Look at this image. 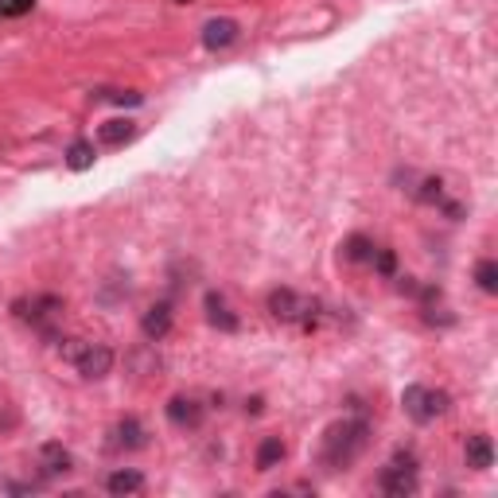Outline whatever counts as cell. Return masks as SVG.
Listing matches in <instances>:
<instances>
[{"mask_svg": "<svg viewBox=\"0 0 498 498\" xmlns=\"http://www.w3.org/2000/svg\"><path fill=\"white\" fill-rule=\"evenodd\" d=\"M93 160H98V152H93V145L90 140H75V145L67 148V164L75 172H86V168H93Z\"/></svg>", "mask_w": 498, "mask_h": 498, "instance_id": "obj_18", "label": "cell"}, {"mask_svg": "<svg viewBox=\"0 0 498 498\" xmlns=\"http://www.w3.org/2000/svg\"><path fill=\"white\" fill-rule=\"evenodd\" d=\"M63 359L75 366V370L82 378H90V382H98V378H105L113 370V351L105 347V342H82V339H70L63 342Z\"/></svg>", "mask_w": 498, "mask_h": 498, "instance_id": "obj_3", "label": "cell"}, {"mask_svg": "<svg viewBox=\"0 0 498 498\" xmlns=\"http://www.w3.org/2000/svg\"><path fill=\"white\" fill-rule=\"evenodd\" d=\"M98 98H110V102H117V105H137L140 102V93H133V90H110V93H98Z\"/></svg>", "mask_w": 498, "mask_h": 498, "instance_id": "obj_22", "label": "cell"}, {"mask_svg": "<svg viewBox=\"0 0 498 498\" xmlns=\"http://www.w3.org/2000/svg\"><path fill=\"white\" fill-rule=\"evenodd\" d=\"M145 424L137 417H125L121 424L113 429V448H125V452H137V448H145Z\"/></svg>", "mask_w": 498, "mask_h": 498, "instance_id": "obj_13", "label": "cell"}, {"mask_svg": "<svg viewBox=\"0 0 498 498\" xmlns=\"http://www.w3.org/2000/svg\"><path fill=\"white\" fill-rule=\"evenodd\" d=\"M464 459H467V467L471 471H487L494 464V444H491V436H467V444H464Z\"/></svg>", "mask_w": 498, "mask_h": 498, "instance_id": "obj_9", "label": "cell"}, {"mask_svg": "<svg viewBox=\"0 0 498 498\" xmlns=\"http://www.w3.org/2000/svg\"><path fill=\"white\" fill-rule=\"evenodd\" d=\"M12 312H16V319H23V324H31L40 335H55L51 324L63 319V300H58V296H31V300L12 304Z\"/></svg>", "mask_w": 498, "mask_h": 498, "instance_id": "obj_6", "label": "cell"}, {"mask_svg": "<svg viewBox=\"0 0 498 498\" xmlns=\"http://www.w3.org/2000/svg\"><path fill=\"white\" fill-rule=\"evenodd\" d=\"M378 487H382V494H394V498H405L417 491V459H413V452H397L389 459L382 476H378Z\"/></svg>", "mask_w": 498, "mask_h": 498, "instance_id": "obj_5", "label": "cell"}, {"mask_svg": "<svg viewBox=\"0 0 498 498\" xmlns=\"http://www.w3.org/2000/svg\"><path fill=\"white\" fill-rule=\"evenodd\" d=\"M269 316L277 324L300 327V331H319V324L327 319V304L316 296H304L296 289H272L269 292Z\"/></svg>", "mask_w": 498, "mask_h": 498, "instance_id": "obj_2", "label": "cell"}, {"mask_svg": "<svg viewBox=\"0 0 498 498\" xmlns=\"http://www.w3.org/2000/svg\"><path fill=\"white\" fill-rule=\"evenodd\" d=\"M401 405L417 424H429L436 417H444L448 405H452V397L444 394V389H432V386H409L405 394H401Z\"/></svg>", "mask_w": 498, "mask_h": 498, "instance_id": "obj_4", "label": "cell"}, {"mask_svg": "<svg viewBox=\"0 0 498 498\" xmlns=\"http://www.w3.org/2000/svg\"><path fill=\"white\" fill-rule=\"evenodd\" d=\"M31 8H35V0H0V16H23Z\"/></svg>", "mask_w": 498, "mask_h": 498, "instance_id": "obj_21", "label": "cell"}, {"mask_svg": "<svg viewBox=\"0 0 498 498\" xmlns=\"http://www.w3.org/2000/svg\"><path fill=\"white\" fill-rule=\"evenodd\" d=\"M40 459H43V471H47V476H67L70 464H75L63 444H43V448H40Z\"/></svg>", "mask_w": 498, "mask_h": 498, "instance_id": "obj_14", "label": "cell"}, {"mask_svg": "<svg viewBox=\"0 0 498 498\" xmlns=\"http://www.w3.org/2000/svg\"><path fill=\"white\" fill-rule=\"evenodd\" d=\"M168 421L175 429H199L203 424V405L195 397H172L168 401Z\"/></svg>", "mask_w": 498, "mask_h": 498, "instance_id": "obj_7", "label": "cell"}, {"mask_svg": "<svg viewBox=\"0 0 498 498\" xmlns=\"http://www.w3.org/2000/svg\"><path fill=\"white\" fill-rule=\"evenodd\" d=\"M20 424V409L8 397H0V432H12Z\"/></svg>", "mask_w": 498, "mask_h": 498, "instance_id": "obj_20", "label": "cell"}, {"mask_svg": "<svg viewBox=\"0 0 498 498\" xmlns=\"http://www.w3.org/2000/svg\"><path fill=\"white\" fill-rule=\"evenodd\" d=\"M207 319L218 331H238V316L230 312V304H227V296H222V292H207Z\"/></svg>", "mask_w": 498, "mask_h": 498, "instance_id": "obj_12", "label": "cell"}, {"mask_svg": "<svg viewBox=\"0 0 498 498\" xmlns=\"http://www.w3.org/2000/svg\"><path fill=\"white\" fill-rule=\"evenodd\" d=\"M234 40H238V23L234 20H207V28H203V47L207 51H222V47H230Z\"/></svg>", "mask_w": 498, "mask_h": 498, "instance_id": "obj_8", "label": "cell"}, {"mask_svg": "<svg viewBox=\"0 0 498 498\" xmlns=\"http://www.w3.org/2000/svg\"><path fill=\"white\" fill-rule=\"evenodd\" d=\"M370 444V424L362 417H351V421H339L324 432V444H319V459H324L327 471H347L354 459L366 452Z\"/></svg>", "mask_w": 498, "mask_h": 498, "instance_id": "obj_1", "label": "cell"}, {"mask_svg": "<svg viewBox=\"0 0 498 498\" xmlns=\"http://www.w3.org/2000/svg\"><path fill=\"white\" fill-rule=\"evenodd\" d=\"M284 452H289V448H284L280 436H265L257 448V471H272L284 459Z\"/></svg>", "mask_w": 498, "mask_h": 498, "instance_id": "obj_16", "label": "cell"}, {"mask_svg": "<svg viewBox=\"0 0 498 498\" xmlns=\"http://www.w3.org/2000/svg\"><path fill=\"white\" fill-rule=\"evenodd\" d=\"M168 327H172V304H152L145 319H140V331H145V339H152V342H160L168 335Z\"/></svg>", "mask_w": 498, "mask_h": 498, "instance_id": "obj_10", "label": "cell"}, {"mask_svg": "<svg viewBox=\"0 0 498 498\" xmlns=\"http://www.w3.org/2000/svg\"><path fill=\"white\" fill-rule=\"evenodd\" d=\"M476 280H479V289H483V292H491V296L498 292V265H494L491 257L476 265Z\"/></svg>", "mask_w": 498, "mask_h": 498, "instance_id": "obj_19", "label": "cell"}, {"mask_svg": "<svg viewBox=\"0 0 498 498\" xmlns=\"http://www.w3.org/2000/svg\"><path fill=\"white\" fill-rule=\"evenodd\" d=\"M374 253H378V245L366 238V234H351V238L342 242V257L354 261V265H370Z\"/></svg>", "mask_w": 498, "mask_h": 498, "instance_id": "obj_15", "label": "cell"}, {"mask_svg": "<svg viewBox=\"0 0 498 498\" xmlns=\"http://www.w3.org/2000/svg\"><path fill=\"white\" fill-rule=\"evenodd\" d=\"M133 137H137V125L129 121V117H113V121H105L98 129V145H105V148H121L125 140H133Z\"/></svg>", "mask_w": 498, "mask_h": 498, "instance_id": "obj_11", "label": "cell"}, {"mask_svg": "<svg viewBox=\"0 0 498 498\" xmlns=\"http://www.w3.org/2000/svg\"><path fill=\"white\" fill-rule=\"evenodd\" d=\"M145 487V476L140 471H113L110 479H105V491L110 494H137Z\"/></svg>", "mask_w": 498, "mask_h": 498, "instance_id": "obj_17", "label": "cell"}]
</instances>
